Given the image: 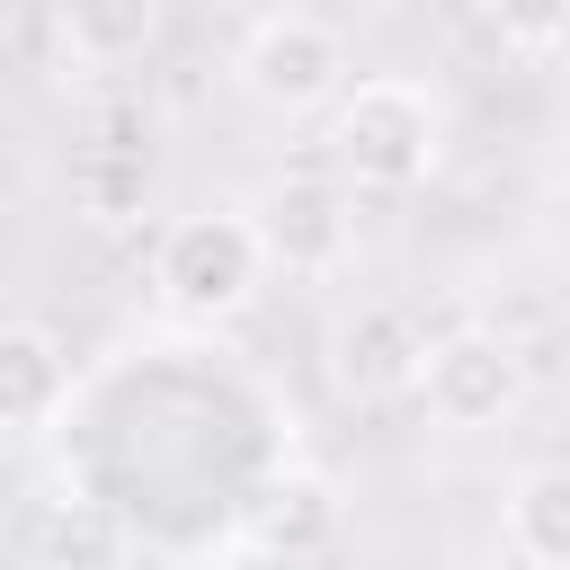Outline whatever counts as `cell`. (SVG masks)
Returning a JSON list of instances; mask_svg holds the SVG:
<instances>
[{
  "mask_svg": "<svg viewBox=\"0 0 570 570\" xmlns=\"http://www.w3.org/2000/svg\"><path fill=\"white\" fill-rule=\"evenodd\" d=\"M267 276V249H258V223L249 214H178L151 249V285L178 321H232L249 312Z\"/></svg>",
  "mask_w": 570,
  "mask_h": 570,
  "instance_id": "2",
  "label": "cell"
},
{
  "mask_svg": "<svg viewBox=\"0 0 570 570\" xmlns=\"http://www.w3.org/2000/svg\"><path fill=\"white\" fill-rule=\"evenodd\" d=\"M481 18H490L499 45H517V53L570 45V0H481Z\"/></svg>",
  "mask_w": 570,
  "mask_h": 570,
  "instance_id": "13",
  "label": "cell"
},
{
  "mask_svg": "<svg viewBox=\"0 0 570 570\" xmlns=\"http://www.w3.org/2000/svg\"><path fill=\"white\" fill-rule=\"evenodd\" d=\"M258 249H267V267H294V276H330L338 258H347V240H356V214H347V187L338 178H312V169H294V178H276L267 196H258Z\"/></svg>",
  "mask_w": 570,
  "mask_h": 570,
  "instance_id": "5",
  "label": "cell"
},
{
  "mask_svg": "<svg viewBox=\"0 0 570 570\" xmlns=\"http://www.w3.org/2000/svg\"><path fill=\"white\" fill-rule=\"evenodd\" d=\"M419 401H428V419H436V428H499V419L525 401V356H517L499 330L428 338Z\"/></svg>",
  "mask_w": 570,
  "mask_h": 570,
  "instance_id": "4",
  "label": "cell"
},
{
  "mask_svg": "<svg viewBox=\"0 0 570 570\" xmlns=\"http://www.w3.org/2000/svg\"><path fill=\"white\" fill-rule=\"evenodd\" d=\"M71 196H80V214H89V223H125V214L151 196V160H142V151L98 142V151L71 169Z\"/></svg>",
  "mask_w": 570,
  "mask_h": 570,
  "instance_id": "12",
  "label": "cell"
},
{
  "mask_svg": "<svg viewBox=\"0 0 570 570\" xmlns=\"http://www.w3.org/2000/svg\"><path fill=\"white\" fill-rule=\"evenodd\" d=\"M232 71L267 116H312V107H330L347 89V45H338V27L303 18V9H276V18L249 27Z\"/></svg>",
  "mask_w": 570,
  "mask_h": 570,
  "instance_id": "3",
  "label": "cell"
},
{
  "mask_svg": "<svg viewBox=\"0 0 570 570\" xmlns=\"http://www.w3.org/2000/svg\"><path fill=\"white\" fill-rule=\"evenodd\" d=\"M249 534H258V552H321L330 534H338V499H330V481H276L267 499H258V517H249Z\"/></svg>",
  "mask_w": 570,
  "mask_h": 570,
  "instance_id": "11",
  "label": "cell"
},
{
  "mask_svg": "<svg viewBox=\"0 0 570 570\" xmlns=\"http://www.w3.org/2000/svg\"><path fill=\"white\" fill-rule=\"evenodd\" d=\"M330 160L356 178V187H419L436 160H445V107L428 80H356L330 98Z\"/></svg>",
  "mask_w": 570,
  "mask_h": 570,
  "instance_id": "1",
  "label": "cell"
},
{
  "mask_svg": "<svg viewBox=\"0 0 570 570\" xmlns=\"http://www.w3.org/2000/svg\"><path fill=\"white\" fill-rule=\"evenodd\" d=\"M9 543L27 570H125V525L116 508L98 499H71V490H45L9 517Z\"/></svg>",
  "mask_w": 570,
  "mask_h": 570,
  "instance_id": "7",
  "label": "cell"
},
{
  "mask_svg": "<svg viewBox=\"0 0 570 570\" xmlns=\"http://www.w3.org/2000/svg\"><path fill=\"white\" fill-rule=\"evenodd\" d=\"M508 552L525 570H570V463H534L508 490Z\"/></svg>",
  "mask_w": 570,
  "mask_h": 570,
  "instance_id": "10",
  "label": "cell"
},
{
  "mask_svg": "<svg viewBox=\"0 0 570 570\" xmlns=\"http://www.w3.org/2000/svg\"><path fill=\"white\" fill-rule=\"evenodd\" d=\"M18 9H27V0H0V45H9V27H18Z\"/></svg>",
  "mask_w": 570,
  "mask_h": 570,
  "instance_id": "14",
  "label": "cell"
},
{
  "mask_svg": "<svg viewBox=\"0 0 570 570\" xmlns=\"http://www.w3.org/2000/svg\"><path fill=\"white\" fill-rule=\"evenodd\" d=\"M71 401V365H62V338L36 330V321H0V428L9 436H36L53 428Z\"/></svg>",
  "mask_w": 570,
  "mask_h": 570,
  "instance_id": "8",
  "label": "cell"
},
{
  "mask_svg": "<svg viewBox=\"0 0 570 570\" xmlns=\"http://www.w3.org/2000/svg\"><path fill=\"white\" fill-rule=\"evenodd\" d=\"M196 9H240V0H196Z\"/></svg>",
  "mask_w": 570,
  "mask_h": 570,
  "instance_id": "15",
  "label": "cell"
},
{
  "mask_svg": "<svg viewBox=\"0 0 570 570\" xmlns=\"http://www.w3.org/2000/svg\"><path fill=\"white\" fill-rule=\"evenodd\" d=\"M160 9H169V0H53V36H62L71 62L116 71V62H142V53H151Z\"/></svg>",
  "mask_w": 570,
  "mask_h": 570,
  "instance_id": "9",
  "label": "cell"
},
{
  "mask_svg": "<svg viewBox=\"0 0 570 570\" xmlns=\"http://www.w3.org/2000/svg\"><path fill=\"white\" fill-rule=\"evenodd\" d=\"M419 365H428V330L401 312V303H356L330 338V374L356 392V401H401L419 392Z\"/></svg>",
  "mask_w": 570,
  "mask_h": 570,
  "instance_id": "6",
  "label": "cell"
}]
</instances>
